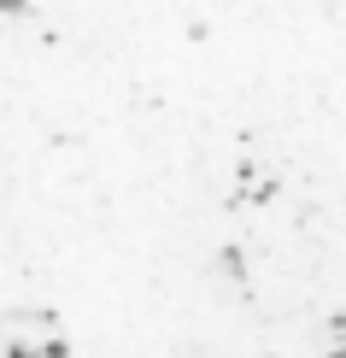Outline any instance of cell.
<instances>
[{
    "label": "cell",
    "instance_id": "cell-1",
    "mask_svg": "<svg viewBox=\"0 0 346 358\" xmlns=\"http://www.w3.org/2000/svg\"><path fill=\"white\" fill-rule=\"evenodd\" d=\"M252 18H346V0H235Z\"/></svg>",
    "mask_w": 346,
    "mask_h": 358
}]
</instances>
